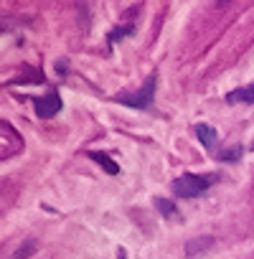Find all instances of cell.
I'll list each match as a JSON object with an SVG mask.
<instances>
[{
  "instance_id": "cell-3",
  "label": "cell",
  "mask_w": 254,
  "mask_h": 259,
  "mask_svg": "<svg viewBox=\"0 0 254 259\" xmlns=\"http://www.w3.org/2000/svg\"><path fill=\"white\" fill-rule=\"evenodd\" d=\"M33 104H36L38 117H54V114H59V109H61V97H59L56 92H49V94H44L41 99H36Z\"/></svg>"
},
{
  "instance_id": "cell-10",
  "label": "cell",
  "mask_w": 254,
  "mask_h": 259,
  "mask_svg": "<svg viewBox=\"0 0 254 259\" xmlns=\"http://www.w3.org/2000/svg\"><path fill=\"white\" fill-rule=\"evenodd\" d=\"M239 155H241V148H231V150H224L219 155V160H236Z\"/></svg>"
},
{
  "instance_id": "cell-2",
  "label": "cell",
  "mask_w": 254,
  "mask_h": 259,
  "mask_svg": "<svg viewBox=\"0 0 254 259\" xmlns=\"http://www.w3.org/2000/svg\"><path fill=\"white\" fill-rule=\"evenodd\" d=\"M153 97H155V76H150V79L145 81V87L138 89V92L119 94L117 102H119V104H127V107H133V109H145V107L153 104Z\"/></svg>"
},
{
  "instance_id": "cell-7",
  "label": "cell",
  "mask_w": 254,
  "mask_h": 259,
  "mask_svg": "<svg viewBox=\"0 0 254 259\" xmlns=\"http://www.w3.org/2000/svg\"><path fill=\"white\" fill-rule=\"evenodd\" d=\"M89 158H92L97 165H102V168H104L109 176H117V173H119V165H117V163H114L109 155H104V153H89Z\"/></svg>"
},
{
  "instance_id": "cell-8",
  "label": "cell",
  "mask_w": 254,
  "mask_h": 259,
  "mask_svg": "<svg viewBox=\"0 0 254 259\" xmlns=\"http://www.w3.org/2000/svg\"><path fill=\"white\" fill-rule=\"evenodd\" d=\"M38 251V241L36 239H28V241H23L21 244V249H16L13 251V256L11 259H28V256H33Z\"/></svg>"
},
{
  "instance_id": "cell-6",
  "label": "cell",
  "mask_w": 254,
  "mask_h": 259,
  "mask_svg": "<svg viewBox=\"0 0 254 259\" xmlns=\"http://www.w3.org/2000/svg\"><path fill=\"white\" fill-rule=\"evenodd\" d=\"M196 135H198V140H201V145H203L206 150H214V148H216V130H214V127L198 124V127H196Z\"/></svg>"
},
{
  "instance_id": "cell-11",
  "label": "cell",
  "mask_w": 254,
  "mask_h": 259,
  "mask_svg": "<svg viewBox=\"0 0 254 259\" xmlns=\"http://www.w3.org/2000/svg\"><path fill=\"white\" fill-rule=\"evenodd\" d=\"M133 31H135V28H133V26H127V28H114V31H112V36H109V41H112V44H114V41H117V38H119V36H130V33H133Z\"/></svg>"
},
{
  "instance_id": "cell-4",
  "label": "cell",
  "mask_w": 254,
  "mask_h": 259,
  "mask_svg": "<svg viewBox=\"0 0 254 259\" xmlns=\"http://www.w3.org/2000/svg\"><path fill=\"white\" fill-rule=\"evenodd\" d=\"M214 246V239L211 236H196V239H191L188 244H186V256L188 259H196V256H201L206 249H211Z\"/></svg>"
},
{
  "instance_id": "cell-9",
  "label": "cell",
  "mask_w": 254,
  "mask_h": 259,
  "mask_svg": "<svg viewBox=\"0 0 254 259\" xmlns=\"http://www.w3.org/2000/svg\"><path fill=\"white\" fill-rule=\"evenodd\" d=\"M155 208L160 213H165V216H176V206L171 201H165V198H155Z\"/></svg>"
},
{
  "instance_id": "cell-5",
  "label": "cell",
  "mask_w": 254,
  "mask_h": 259,
  "mask_svg": "<svg viewBox=\"0 0 254 259\" xmlns=\"http://www.w3.org/2000/svg\"><path fill=\"white\" fill-rule=\"evenodd\" d=\"M226 102H229V104H239V102L251 104V102H254V81H251L249 87H241V89L229 92V94H226Z\"/></svg>"
},
{
  "instance_id": "cell-1",
  "label": "cell",
  "mask_w": 254,
  "mask_h": 259,
  "mask_svg": "<svg viewBox=\"0 0 254 259\" xmlns=\"http://www.w3.org/2000/svg\"><path fill=\"white\" fill-rule=\"evenodd\" d=\"M208 186H211V178L188 173V176H181L178 181H173V193L181 198H198L201 193H206Z\"/></svg>"
}]
</instances>
